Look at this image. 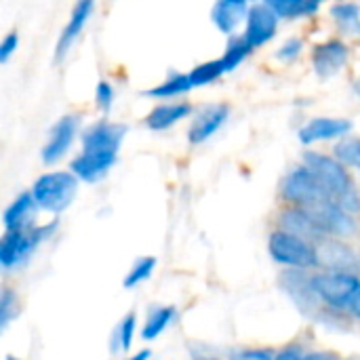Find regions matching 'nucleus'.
Masks as SVG:
<instances>
[{
  "mask_svg": "<svg viewBox=\"0 0 360 360\" xmlns=\"http://www.w3.org/2000/svg\"><path fill=\"white\" fill-rule=\"evenodd\" d=\"M331 17L335 19V23L350 36H360V6L356 2H348L342 0L338 4H333L331 8Z\"/></svg>",
  "mask_w": 360,
  "mask_h": 360,
  "instance_id": "b1692460",
  "label": "nucleus"
},
{
  "mask_svg": "<svg viewBox=\"0 0 360 360\" xmlns=\"http://www.w3.org/2000/svg\"><path fill=\"white\" fill-rule=\"evenodd\" d=\"M340 2H342V0H340Z\"/></svg>",
  "mask_w": 360,
  "mask_h": 360,
  "instance_id": "79ce46f5",
  "label": "nucleus"
},
{
  "mask_svg": "<svg viewBox=\"0 0 360 360\" xmlns=\"http://www.w3.org/2000/svg\"><path fill=\"white\" fill-rule=\"evenodd\" d=\"M348 57H350V49L333 38V40H327V42H321L314 46L312 51V68L316 72L319 78L327 80V78H333L335 74H340L346 63H348Z\"/></svg>",
  "mask_w": 360,
  "mask_h": 360,
  "instance_id": "ddd939ff",
  "label": "nucleus"
},
{
  "mask_svg": "<svg viewBox=\"0 0 360 360\" xmlns=\"http://www.w3.org/2000/svg\"><path fill=\"white\" fill-rule=\"evenodd\" d=\"M247 2H251V0H247Z\"/></svg>",
  "mask_w": 360,
  "mask_h": 360,
  "instance_id": "a19ab883",
  "label": "nucleus"
},
{
  "mask_svg": "<svg viewBox=\"0 0 360 360\" xmlns=\"http://www.w3.org/2000/svg\"><path fill=\"white\" fill-rule=\"evenodd\" d=\"M196 360H221V359H213V356H202V359H196Z\"/></svg>",
  "mask_w": 360,
  "mask_h": 360,
  "instance_id": "58836bf2",
  "label": "nucleus"
},
{
  "mask_svg": "<svg viewBox=\"0 0 360 360\" xmlns=\"http://www.w3.org/2000/svg\"><path fill=\"white\" fill-rule=\"evenodd\" d=\"M19 49V36L17 32H8L0 42V63H6Z\"/></svg>",
  "mask_w": 360,
  "mask_h": 360,
  "instance_id": "72a5a7b5",
  "label": "nucleus"
},
{
  "mask_svg": "<svg viewBox=\"0 0 360 360\" xmlns=\"http://www.w3.org/2000/svg\"><path fill=\"white\" fill-rule=\"evenodd\" d=\"M249 8L251 6L247 0H215L211 11V21L221 34L234 36L236 27L243 21H247Z\"/></svg>",
  "mask_w": 360,
  "mask_h": 360,
  "instance_id": "a211bd4d",
  "label": "nucleus"
},
{
  "mask_svg": "<svg viewBox=\"0 0 360 360\" xmlns=\"http://www.w3.org/2000/svg\"><path fill=\"white\" fill-rule=\"evenodd\" d=\"M304 165L312 169V173L319 177V181L325 186L329 196L340 207H344L352 215H359L360 192L354 186V179H352L348 167L338 156L308 150V152H304Z\"/></svg>",
  "mask_w": 360,
  "mask_h": 360,
  "instance_id": "f03ea898",
  "label": "nucleus"
},
{
  "mask_svg": "<svg viewBox=\"0 0 360 360\" xmlns=\"http://www.w3.org/2000/svg\"><path fill=\"white\" fill-rule=\"evenodd\" d=\"M152 359V352L146 348V350H139V352H135L133 356H129L127 360H150Z\"/></svg>",
  "mask_w": 360,
  "mask_h": 360,
  "instance_id": "4c0bfd02",
  "label": "nucleus"
},
{
  "mask_svg": "<svg viewBox=\"0 0 360 360\" xmlns=\"http://www.w3.org/2000/svg\"><path fill=\"white\" fill-rule=\"evenodd\" d=\"M270 257L287 270H312L319 268L316 245L295 236L287 230H274L268 238Z\"/></svg>",
  "mask_w": 360,
  "mask_h": 360,
  "instance_id": "39448f33",
  "label": "nucleus"
},
{
  "mask_svg": "<svg viewBox=\"0 0 360 360\" xmlns=\"http://www.w3.org/2000/svg\"><path fill=\"white\" fill-rule=\"evenodd\" d=\"M194 84L190 80V74H179V72H173L167 80H162L160 84L152 86L146 91L148 97H154V99H173V97H179L188 91H192Z\"/></svg>",
  "mask_w": 360,
  "mask_h": 360,
  "instance_id": "5701e85b",
  "label": "nucleus"
},
{
  "mask_svg": "<svg viewBox=\"0 0 360 360\" xmlns=\"http://www.w3.org/2000/svg\"><path fill=\"white\" fill-rule=\"evenodd\" d=\"M114 97H116V91L114 86L108 82V80H99L97 86H95V105L99 112H110L112 105H114Z\"/></svg>",
  "mask_w": 360,
  "mask_h": 360,
  "instance_id": "7c9ffc66",
  "label": "nucleus"
},
{
  "mask_svg": "<svg viewBox=\"0 0 360 360\" xmlns=\"http://www.w3.org/2000/svg\"><path fill=\"white\" fill-rule=\"evenodd\" d=\"M255 49L247 42L245 36H230V42L226 46V53L221 55V61L226 65V72H234Z\"/></svg>",
  "mask_w": 360,
  "mask_h": 360,
  "instance_id": "a878e982",
  "label": "nucleus"
},
{
  "mask_svg": "<svg viewBox=\"0 0 360 360\" xmlns=\"http://www.w3.org/2000/svg\"><path fill=\"white\" fill-rule=\"evenodd\" d=\"M333 156H338L346 167L360 169V137L348 135V137L340 139L333 150Z\"/></svg>",
  "mask_w": 360,
  "mask_h": 360,
  "instance_id": "c85d7f7f",
  "label": "nucleus"
},
{
  "mask_svg": "<svg viewBox=\"0 0 360 360\" xmlns=\"http://www.w3.org/2000/svg\"><path fill=\"white\" fill-rule=\"evenodd\" d=\"M4 360H23V359H17V356H11V354H8Z\"/></svg>",
  "mask_w": 360,
  "mask_h": 360,
  "instance_id": "ea45409f",
  "label": "nucleus"
},
{
  "mask_svg": "<svg viewBox=\"0 0 360 360\" xmlns=\"http://www.w3.org/2000/svg\"><path fill=\"white\" fill-rule=\"evenodd\" d=\"M135 333H137V314L135 312H129L116 327H114V333H112V352H129L131 346H133V340H135Z\"/></svg>",
  "mask_w": 360,
  "mask_h": 360,
  "instance_id": "393cba45",
  "label": "nucleus"
},
{
  "mask_svg": "<svg viewBox=\"0 0 360 360\" xmlns=\"http://www.w3.org/2000/svg\"><path fill=\"white\" fill-rule=\"evenodd\" d=\"M281 196L291 207H314L319 202L333 200L325 186L319 181V177L312 173V169L306 165L293 167L285 175L281 184Z\"/></svg>",
  "mask_w": 360,
  "mask_h": 360,
  "instance_id": "0eeeda50",
  "label": "nucleus"
},
{
  "mask_svg": "<svg viewBox=\"0 0 360 360\" xmlns=\"http://www.w3.org/2000/svg\"><path fill=\"white\" fill-rule=\"evenodd\" d=\"M316 253L319 268L327 272H356L360 268V257L344 238H323L316 245Z\"/></svg>",
  "mask_w": 360,
  "mask_h": 360,
  "instance_id": "9d476101",
  "label": "nucleus"
},
{
  "mask_svg": "<svg viewBox=\"0 0 360 360\" xmlns=\"http://www.w3.org/2000/svg\"><path fill=\"white\" fill-rule=\"evenodd\" d=\"M308 360H344L333 352H308Z\"/></svg>",
  "mask_w": 360,
  "mask_h": 360,
  "instance_id": "e433bc0d",
  "label": "nucleus"
},
{
  "mask_svg": "<svg viewBox=\"0 0 360 360\" xmlns=\"http://www.w3.org/2000/svg\"><path fill=\"white\" fill-rule=\"evenodd\" d=\"M348 314H350L352 319L360 321V287H359V291L354 293V297H352L350 306H348Z\"/></svg>",
  "mask_w": 360,
  "mask_h": 360,
  "instance_id": "c9c22d12",
  "label": "nucleus"
},
{
  "mask_svg": "<svg viewBox=\"0 0 360 360\" xmlns=\"http://www.w3.org/2000/svg\"><path fill=\"white\" fill-rule=\"evenodd\" d=\"M232 360H276V352L270 348H243L232 354Z\"/></svg>",
  "mask_w": 360,
  "mask_h": 360,
  "instance_id": "473e14b6",
  "label": "nucleus"
},
{
  "mask_svg": "<svg viewBox=\"0 0 360 360\" xmlns=\"http://www.w3.org/2000/svg\"><path fill=\"white\" fill-rule=\"evenodd\" d=\"M80 131V118L76 114H65L61 116L49 131L46 143L42 146L40 158L44 165H57L74 146V139Z\"/></svg>",
  "mask_w": 360,
  "mask_h": 360,
  "instance_id": "1a4fd4ad",
  "label": "nucleus"
},
{
  "mask_svg": "<svg viewBox=\"0 0 360 360\" xmlns=\"http://www.w3.org/2000/svg\"><path fill=\"white\" fill-rule=\"evenodd\" d=\"M226 72V65L221 59H213V61H205L200 65H196L192 72H190V80L194 86H207V84H213L215 80H219Z\"/></svg>",
  "mask_w": 360,
  "mask_h": 360,
  "instance_id": "cd10ccee",
  "label": "nucleus"
},
{
  "mask_svg": "<svg viewBox=\"0 0 360 360\" xmlns=\"http://www.w3.org/2000/svg\"><path fill=\"white\" fill-rule=\"evenodd\" d=\"M78 181L80 179L72 171H51L40 175L30 192L34 194L38 209L59 215L74 202L78 194Z\"/></svg>",
  "mask_w": 360,
  "mask_h": 360,
  "instance_id": "20e7f679",
  "label": "nucleus"
},
{
  "mask_svg": "<svg viewBox=\"0 0 360 360\" xmlns=\"http://www.w3.org/2000/svg\"><path fill=\"white\" fill-rule=\"evenodd\" d=\"M278 228L281 230H287L295 236H302L314 245H319L323 238H327L323 234V230L319 228L316 219L312 217V213L306 209V207H287L281 211L278 215Z\"/></svg>",
  "mask_w": 360,
  "mask_h": 360,
  "instance_id": "f3484780",
  "label": "nucleus"
},
{
  "mask_svg": "<svg viewBox=\"0 0 360 360\" xmlns=\"http://www.w3.org/2000/svg\"><path fill=\"white\" fill-rule=\"evenodd\" d=\"M177 319V308L175 306H158V308H152L146 323H143V329H141V338L146 342H154L158 340L171 325L173 321Z\"/></svg>",
  "mask_w": 360,
  "mask_h": 360,
  "instance_id": "412c9836",
  "label": "nucleus"
},
{
  "mask_svg": "<svg viewBox=\"0 0 360 360\" xmlns=\"http://www.w3.org/2000/svg\"><path fill=\"white\" fill-rule=\"evenodd\" d=\"M278 30V15L268 4H253L245 21V38L253 49L268 44Z\"/></svg>",
  "mask_w": 360,
  "mask_h": 360,
  "instance_id": "f8f14e48",
  "label": "nucleus"
},
{
  "mask_svg": "<svg viewBox=\"0 0 360 360\" xmlns=\"http://www.w3.org/2000/svg\"><path fill=\"white\" fill-rule=\"evenodd\" d=\"M276 360H308V352H304L302 346L291 344L276 352Z\"/></svg>",
  "mask_w": 360,
  "mask_h": 360,
  "instance_id": "f704fd0d",
  "label": "nucleus"
},
{
  "mask_svg": "<svg viewBox=\"0 0 360 360\" xmlns=\"http://www.w3.org/2000/svg\"><path fill=\"white\" fill-rule=\"evenodd\" d=\"M308 270H285L283 274V287L291 302L302 310V314H316L321 310H327L323 302L319 300L314 287H312V276L306 274Z\"/></svg>",
  "mask_w": 360,
  "mask_h": 360,
  "instance_id": "9b49d317",
  "label": "nucleus"
},
{
  "mask_svg": "<svg viewBox=\"0 0 360 360\" xmlns=\"http://www.w3.org/2000/svg\"><path fill=\"white\" fill-rule=\"evenodd\" d=\"M264 4H268L278 19H300V17H310L314 15L323 0H264Z\"/></svg>",
  "mask_w": 360,
  "mask_h": 360,
  "instance_id": "4be33fe9",
  "label": "nucleus"
},
{
  "mask_svg": "<svg viewBox=\"0 0 360 360\" xmlns=\"http://www.w3.org/2000/svg\"><path fill=\"white\" fill-rule=\"evenodd\" d=\"M352 131V122L348 118H312L300 129V141L304 146H312L319 141H331V139H344Z\"/></svg>",
  "mask_w": 360,
  "mask_h": 360,
  "instance_id": "2eb2a0df",
  "label": "nucleus"
},
{
  "mask_svg": "<svg viewBox=\"0 0 360 360\" xmlns=\"http://www.w3.org/2000/svg\"><path fill=\"white\" fill-rule=\"evenodd\" d=\"M38 205L32 192H21L4 211L2 215V224L4 230H23L34 226V217H36Z\"/></svg>",
  "mask_w": 360,
  "mask_h": 360,
  "instance_id": "6ab92c4d",
  "label": "nucleus"
},
{
  "mask_svg": "<svg viewBox=\"0 0 360 360\" xmlns=\"http://www.w3.org/2000/svg\"><path fill=\"white\" fill-rule=\"evenodd\" d=\"M95 2L97 0H76L72 13H70V19L65 23V27L61 30L59 34V40H57V46H55V59L61 61L74 46V42L80 38V34L84 32L91 15H93V8H95Z\"/></svg>",
  "mask_w": 360,
  "mask_h": 360,
  "instance_id": "dca6fc26",
  "label": "nucleus"
},
{
  "mask_svg": "<svg viewBox=\"0 0 360 360\" xmlns=\"http://www.w3.org/2000/svg\"><path fill=\"white\" fill-rule=\"evenodd\" d=\"M304 51V40L302 38H287L283 42V46L276 51V57L283 61V63H293Z\"/></svg>",
  "mask_w": 360,
  "mask_h": 360,
  "instance_id": "2f4dec72",
  "label": "nucleus"
},
{
  "mask_svg": "<svg viewBox=\"0 0 360 360\" xmlns=\"http://www.w3.org/2000/svg\"><path fill=\"white\" fill-rule=\"evenodd\" d=\"M127 127L120 122L99 120L82 133V152L72 160L70 171L86 184L101 181L118 160Z\"/></svg>",
  "mask_w": 360,
  "mask_h": 360,
  "instance_id": "f257e3e1",
  "label": "nucleus"
},
{
  "mask_svg": "<svg viewBox=\"0 0 360 360\" xmlns=\"http://www.w3.org/2000/svg\"><path fill=\"white\" fill-rule=\"evenodd\" d=\"M312 287L329 312H348V306L360 287L356 272H319L312 276Z\"/></svg>",
  "mask_w": 360,
  "mask_h": 360,
  "instance_id": "423d86ee",
  "label": "nucleus"
},
{
  "mask_svg": "<svg viewBox=\"0 0 360 360\" xmlns=\"http://www.w3.org/2000/svg\"><path fill=\"white\" fill-rule=\"evenodd\" d=\"M228 118H230V105L228 103H211V105L202 108L194 116V120L188 129L190 143L198 146V143L209 141L228 122Z\"/></svg>",
  "mask_w": 360,
  "mask_h": 360,
  "instance_id": "4468645a",
  "label": "nucleus"
},
{
  "mask_svg": "<svg viewBox=\"0 0 360 360\" xmlns=\"http://www.w3.org/2000/svg\"><path fill=\"white\" fill-rule=\"evenodd\" d=\"M19 314V302H17V293L8 287H2V295H0V329L4 331L8 327V323L13 319H17Z\"/></svg>",
  "mask_w": 360,
  "mask_h": 360,
  "instance_id": "c756f323",
  "label": "nucleus"
},
{
  "mask_svg": "<svg viewBox=\"0 0 360 360\" xmlns=\"http://www.w3.org/2000/svg\"><path fill=\"white\" fill-rule=\"evenodd\" d=\"M156 264H158V259L154 255H143V257L135 259V264L131 266V270L127 272V276L122 281V287L124 289H135L141 283H146L152 276V272L156 270Z\"/></svg>",
  "mask_w": 360,
  "mask_h": 360,
  "instance_id": "bb28decb",
  "label": "nucleus"
},
{
  "mask_svg": "<svg viewBox=\"0 0 360 360\" xmlns=\"http://www.w3.org/2000/svg\"><path fill=\"white\" fill-rule=\"evenodd\" d=\"M192 114V105L188 101L177 103H160L146 116V127L150 131H167L188 118Z\"/></svg>",
  "mask_w": 360,
  "mask_h": 360,
  "instance_id": "aec40b11",
  "label": "nucleus"
},
{
  "mask_svg": "<svg viewBox=\"0 0 360 360\" xmlns=\"http://www.w3.org/2000/svg\"><path fill=\"white\" fill-rule=\"evenodd\" d=\"M57 230V221L44 226H30L23 230H6L0 240V266L4 270L19 268L30 262L38 247L51 238Z\"/></svg>",
  "mask_w": 360,
  "mask_h": 360,
  "instance_id": "7ed1b4c3",
  "label": "nucleus"
},
{
  "mask_svg": "<svg viewBox=\"0 0 360 360\" xmlns=\"http://www.w3.org/2000/svg\"><path fill=\"white\" fill-rule=\"evenodd\" d=\"M312 217L316 219L319 228L323 230L325 236L333 238H350L356 232V219L352 213H348L344 207H340L335 200H325L314 207H306Z\"/></svg>",
  "mask_w": 360,
  "mask_h": 360,
  "instance_id": "6e6552de",
  "label": "nucleus"
}]
</instances>
